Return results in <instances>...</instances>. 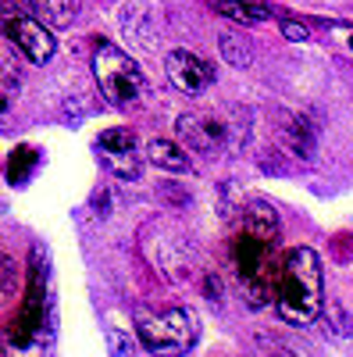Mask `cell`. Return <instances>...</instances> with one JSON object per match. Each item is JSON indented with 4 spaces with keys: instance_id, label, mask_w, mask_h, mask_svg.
Returning a JSON list of instances; mask_svg holds the SVG:
<instances>
[{
    "instance_id": "11",
    "label": "cell",
    "mask_w": 353,
    "mask_h": 357,
    "mask_svg": "<svg viewBox=\"0 0 353 357\" xmlns=\"http://www.w3.org/2000/svg\"><path fill=\"white\" fill-rule=\"evenodd\" d=\"M207 8L235 25H264L272 18V8L257 4V0H207Z\"/></svg>"
},
{
    "instance_id": "1",
    "label": "cell",
    "mask_w": 353,
    "mask_h": 357,
    "mask_svg": "<svg viewBox=\"0 0 353 357\" xmlns=\"http://www.w3.org/2000/svg\"><path fill=\"white\" fill-rule=\"evenodd\" d=\"M272 301L285 325H311L321 314V257L311 247H292L279 261Z\"/></svg>"
},
{
    "instance_id": "22",
    "label": "cell",
    "mask_w": 353,
    "mask_h": 357,
    "mask_svg": "<svg viewBox=\"0 0 353 357\" xmlns=\"http://www.w3.org/2000/svg\"><path fill=\"white\" fill-rule=\"evenodd\" d=\"M107 4H114V0H107Z\"/></svg>"
},
{
    "instance_id": "9",
    "label": "cell",
    "mask_w": 353,
    "mask_h": 357,
    "mask_svg": "<svg viewBox=\"0 0 353 357\" xmlns=\"http://www.w3.org/2000/svg\"><path fill=\"white\" fill-rule=\"evenodd\" d=\"M179 143L186 146L189 154H200V158H211L218 154L221 146L228 143V129L218 126L214 118H200V114H179Z\"/></svg>"
},
{
    "instance_id": "14",
    "label": "cell",
    "mask_w": 353,
    "mask_h": 357,
    "mask_svg": "<svg viewBox=\"0 0 353 357\" xmlns=\"http://www.w3.org/2000/svg\"><path fill=\"white\" fill-rule=\"evenodd\" d=\"M25 4H29V11H33L36 18H43V22L57 25V29L72 25V18L79 11V0H25Z\"/></svg>"
},
{
    "instance_id": "17",
    "label": "cell",
    "mask_w": 353,
    "mask_h": 357,
    "mask_svg": "<svg viewBox=\"0 0 353 357\" xmlns=\"http://www.w3.org/2000/svg\"><path fill=\"white\" fill-rule=\"evenodd\" d=\"M18 282H22V264L8 250H0V307H8L15 301Z\"/></svg>"
},
{
    "instance_id": "5",
    "label": "cell",
    "mask_w": 353,
    "mask_h": 357,
    "mask_svg": "<svg viewBox=\"0 0 353 357\" xmlns=\"http://www.w3.org/2000/svg\"><path fill=\"white\" fill-rule=\"evenodd\" d=\"M0 33L8 36V43H15L22 57H29V65H47L57 50L50 29L33 11H22L15 4L0 8Z\"/></svg>"
},
{
    "instance_id": "8",
    "label": "cell",
    "mask_w": 353,
    "mask_h": 357,
    "mask_svg": "<svg viewBox=\"0 0 353 357\" xmlns=\"http://www.w3.org/2000/svg\"><path fill=\"white\" fill-rule=\"evenodd\" d=\"M122 33L146 50H157L164 36V8L157 0H129L122 11Z\"/></svg>"
},
{
    "instance_id": "19",
    "label": "cell",
    "mask_w": 353,
    "mask_h": 357,
    "mask_svg": "<svg viewBox=\"0 0 353 357\" xmlns=\"http://www.w3.org/2000/svg\"><path fill=\"white\" fill-rule=\"evenodd\" d=\"M15 122V93L0 82V129H11Z\"/></svg>"
},
{
    "instance_id": "13",
    "label": "cell",
    "mask_w": 353,
    "mask_h": 357,
    "mask_svg": "<svg viewBox=\"0 0 353 357\" xmlns=\"http://www.w3.org/2000/svg\"><path fill=\"white\" fill-rule=\"evenodd\" d=\"M243 229L260 236V240H272L279 243V215L268 200H250L246 211H243Z\"/></svg>"
},
{
    "instance_id": "20",
    "label": "cell",
    "mask_w": 353,
    "mask_h": 357,
    "mask_svg": "<svg viewBox=\"0 0 353 357\" xmlns=\"http://www.w3.org/2000/svg\"><path fill=\"white\" fill-rule=\"evenodd\" d=\"M203 289H207V296H211V304H221V282H218V275H203Z\"/></svg>"
},
{
    "instance_id": "18",
    "label": "cell",
    "mask_w": 353,
    "mask_h": 357,
    "mask_svg": "<svg viewBox=\"0 0 353 357\" xmlns=\"http://www.w3.org/2000/svg\"><path fill=\"white\" fill-rule=\"evenodd\" d=\"M279 33H282L289 43H307L311 29H307L304 22H297V18H282V22H279Z\"/></svg>"
},
{
    "instance_id": "16",
    "label": "cell",
    "mask_w": 353,
    "mask_h": 357,
    "mask_svg": "<svg viewBox=\"0 0 353 357\" xmlns=\"http://www.w3.org/2000/svg\"><path fill=\"white\" fill-rule=\"evenodd\" d=\"M218 50H221V57H225L232 68H250V65H253V47H250V40L240 36V33H221Z\"/></svg>"
},
{
    "instance_id": "12",
    "label": "cell",
    "mask_w": 353,
    "mask_h": 357,
    "mask_svg": "<svg viewBox=\"0 0 353 357\" xmlns=\"http://www.w3.org/2000/svg\"><path fill=\"white\" fill-rule=\"evenodd\" d=\"M146 158H150V165H157L161 172H171V175H182L193 168L189 151L182 143H171V139H150L146 143Z\"/></svg>"
},
{
    "instance_id": "21",
    "label": "cell",
    "mask_w": 353,
    "mask_h": 357,
    "mask_svg": "<svg viewBox=\"0 0 353 357\" xmlns=\"http://www.w3.org/2000/svg\"><path fill=\"white\" fill-rule=\"evenodd\" d=\"M111 347H114V350H122V354H125V350H129V343H125V340H122V336H114V340H111Z\"/></svg>"
},
{
    "instance_id": "15",
    "label": "cell",
    "mask_w": 353,
    "mask_h": 357,
    "mask_svg": "<svg viewBox=\"0 0 353 357\" xmlns=\"http://www.w3.org/2000/svg\"><path fill=\"white\" fill-rule=\"evenodd\" d=\"M36 165H40V154L33 151V146H15L11 158H8V168H4L8 183H11V186H25L29 178H33Z\"/></svg>"
},
{
    "instance_id": "10",
    "label": "cell",
    "mask_w": 353,
    "mask_h": 357,
    "mask_svg": "<svg viewBox=\"0 0 353 357\" xmlns=\"http://www.w3.org/2000/svg\"><path fill=\"white\" fill-rule=\"evenodd\" d=\"M282 139H285V146H289V154L300 158V161H311L314 151H317V132H314V126L307 122L304 114H285Z\"/></svg>"
},
{
    "instance_id": "2",
    "label": "cell",
    "mask_w": 353,
    "mask_h": 357,
    "mask_svg": "<svg viewBox=\"0 0 353 357\" xmlns=\"http://www.w3.org/2000/svg\"><path fill=\"white\" fill-rule=\"evenodd\" d=\"M93 75H97L100 93L118 111H139L146 100H150V82H146L143 68L132 61L125 50H118L114 43H97V50H93Z\"/></svg>"
},
{
    "instance_id": "7",
    "label": "cell",
    "mask_w": 353,
    "mask_h": 357,
    "mask_svg": "<svg viewBox=\"0 0 353 357\" xmlns=\"http://www.w3.org/2000/svg\"><path fill=\"white\" fill-rule=\"evenodd\" d=\"M97 154L118 178H139L143 175V158H139V143L129 129H104L97 136Z\"/></svg>"
},
{
    "instance_id": "3",
    "label": "cell",
    "mask_w": 353,
    "mask_h": 357,
    "mask_svg": "<svg viewBox=\"0 0 353 357\" xmlns=\"http://www.w3.org/2000/svg\"><path fill=\"white\" fill-rule=\"evenodd\" d=\"M232 261H235V279L243 286V296L250 307H264L272 301V289H275V243L272 240H260L253 232H240V240L232 247Z\"/></svg>"
},
{
    "instance_id": "6",
    "label": "cell",
    "mask_w": 353,
    "mask_h": 357,
    "mask_svg": "<svg viewBox=\"0 0 353 357\" xmlns=\"http://www.w3.org/2000/svg\"><path fill=\"white\" fill-rule=\"evenodd\" d=\"M164 72H168V82L175 89H182V93H189V97H200L203 89H211V82H214V65L207 57L182 50V47H175L164 57Z\"/></svg>"
},
{
    "instance_id": "4",
    "label": "cell",
    "mask_w": 353,
    "mask_h": 357,
    "mask_svg": "<svg viewBox=\"0 0 353 357\" xmlns=\"http://www.w3.org/2000/svg\"><path fill=\"white\" fill-rule=\"evenodd\" d=\"M136 340L146 354H186L196 343V325L182 307L154 311V307H136Z\"/></svg>"
}]
</instances>
